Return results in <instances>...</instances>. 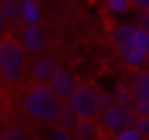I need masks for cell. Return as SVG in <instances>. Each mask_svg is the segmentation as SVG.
Returning a JSON list of instances; mask_svg holds the SVG:
<instances>
[{
  "label": "cell",
  "mask_w": 149,
  "mask_h": 140,
  "mask_svg": "<svg viewBox=\"0 0 149 140\" xmlns=\"http://www.w3.org/2000/svg\"><path fill=\"white\" fill-rule=\"evenodd\" d=\"M21 110L33 121L58 124L61 112L65 110V103L49 84H30L21 96Z\"/></svg>",
  "instance_id": "cell-1"
},
{
  "label": "cell",
  "mask_w": 149,
  "mask_h": 140,
  "mask_svg": "<svg viewBox=\"0 0 149 140\" xmlns=\"http://www.w3.org/2000/svg\"><path fill=\"white\" fill-rule=\"evenodd\" d=\"M26 49L16 37L0 40V75L7 84H19L28 70Z\"/></svg>",
  "instance_id": "cell-2"
},
{
  "label": "cell",
  "mask_w": 149,
  "mask_h": 140,
  "mask_svg": "<svg viewBox=\"0 0 149 140\" xmlns=\"http://www.w3.org/2000/svg\"><path fill=\"white\" fill-rule=\"evenodd\" d=\"M65 105L77 114V119H95L100 117V91L91 84H77L72 96L65 100Z\"/></svg>",
  "instance_id": "cell-3"
},
{
  "label": "cell",
  "mask_w": 149,
  "mask_h": 140,
  "mask_svg": "<svg viewBox=\"0 0 149 140\" xmlns=\"http://www.w3.org/2000/svg\"><path fill=\"white\" fill-rule=\"evenodd\" d=\"M135 112H133V105H112L109 110H105V112H100V117H98V124H100V128L102 131H107L109 135H116V133H121L123 128H130L133 124H135Z\"/></svg>",
  "instance_id": "cell-4"
},
{
  "label": "cell",
  "mask_w": 149,
  "mask_h": 140,
  "mask_svg": "<svg viewBox=\"0 0 149 140\" xmlns=\"http://www.w3.org/2000/svg\"><path fill=\"white\" fill-rule=\"evenodd\" d=\"M135 33H137V23L121 21V23H116V26H114V30H112V42H114V49H116V54L121 56V61L133 51Z\"/></svg>",
  "instance_id": "cell-5"
},
{
  "label": "cell",
  "mask_w": 149,
  "mask_h": 140,
  "mask_svg": "<svg viewBox=\"0 0 149 140\" xmlns=\"http://www.w3.org/2000/svg\"><path fill=\"white\" fill-rule=\"evenodd\" d=\"M19 42L23 44V49L33 56H44V47H47V35L42 30V26H23L19 33Z\"/></svg>",
  "instance_id": "cell-6"
},
{
  "label": "cell",
  "mask_w": 149,
  "mask_h": 140,
  "mask_svg": "<svg viewBox=\"0 0 149 140\" xmlns=\"http://www.w3.org/2000/svg\"><path fill=\"white\" fill-rule=\"evenodd\" d=\"M56 70L58 68H56V61L51 56H40L28 65V77L33 84H49L51 77L56 75Z\"/></svg>",
  "instance_id": "cell-7"
},
{
  "label": "cell",
  "mask_w": 149,
  "mask_h": 140,
  "mask_svg": "<svg viewBox=\"0 0 149 140\" xmlns=\"http://www.w3.org/2000/svg\"><path fill=\"white\" fill-rule=\"evenodd\" d=\"M49 86H51V89H54L63 100H68V98L72 96V91L77 89V82H74V77H72V72H68L65 68H58V70H56V75L51 77Z\"/></svg>",
  "instance_id": "cell-8"
},
{
  "label": "cell",
  "mask_w": 149,
  "mask_h": 140,
  "mask_svg": "<svg viewBox=\"0 0 149 140\" xmlns=\"http://www.w3.org/2000/svg\"><path fill=\"white\" fill-rule=\"evenodd\" d=\"M74 140H98L100 138V124L95 119H79L72 128Z\"/></svg>",
  "instance_id": "cell-9"
},
{
  "label": "cell",
  "mask_w": 149,
  "mask_h": 140,
  "mask_svg": "<svg viewBox=\"0 0 149 140\" xmlns=\"http://www.w3.org/2000/svg\"><path fill=\"white\" fill-rule=\"evenodd\" d=\"M21 21H23V26H40L42 23L40 0H21Z\"/></svg>",
  "instance_id": "cell-10"
},
{
  "label": "cell",
  "mask_w": 149,
  "mask_h": 140,
  "mask_svg": "<svg viewBox=\"0 0 149 140\" xmlns=\"http://www.w3.org/2000/svg\"><path fill=\"white\" fill-rule=\"evenodd\" d=\"M135 100H149V70H137L130 82Z\"/></svg>",
  "instance_id": "cell-11"
},
{
  "label": "cell",
  "mask_w": 149,
  "mask_h": 140,
  "mask_svg": "<svg viewBox=\"0 0 149 140\" xmlns=\"http://www.w3.org/2000/svg\"><path fill=\"white\" fill-rule=\"evenodd\" d=\"M0 7H2L9 23L21 21V0H0Z\"/></svg>",
  "instance_id": "cell-12"
},
{
  "label": "cell",
  "mask_w": 149,
  "mask_h": 140,
  "mask_svg": "<svg viewBox=\"0 0 149 140\" xmlns=\"http://www.w3.org/2000/svg\"><path fill=\"white\" fill-rule=\"evenodd\" d=\"M123 63H126L130 70H135V72H137V70H144V65L149 63V56H147V54H142V51H135V49H133V51L123 58Z\"/></svg>",
  "instance_id": "cell-13"
},
{
  "label": "cell",
  "mask_w": 149,
  "mask_h": 140,
  "mask_svg": "<svg viewBox=\"0 0 149 140\" xmlns=\"http://www.w3.org/2000/svg\"><path fill=\"white\" fill-rule=\"evenodd\" d=\"M105 7H107L109 14H114V16H123V14L130 12L133 0H105Z\"/></svg>",
  "instance_id": "cell-14"
},
{
  "label": "cell",
  "mask_w": 149,
  "mask_h": 140,
  "mask_svg": "<svg viewBox=\"0 0 149 140\" xmlns=\"http://www.w3.org/2000/svg\"><path fill=\"white\" fill-rule=\"evenodd\" d=\"M114 103H116V105H133V103H135L133 89H130V86H116V89H114Z\"/></svg>",
  "instance_id": "cell-15"
},
{
  "label": "cell",
  "mask_w": 149,
  "mask_h": 140,
  "mask_svg": "<svg viewBox=\"0 0 149 140\" xmlns=\"http://www.w3.org/2000/svg\"><path fill=\"white\" fill-rule=\"evenodd\" d=\"M133 49L149 56V33L142 30L140 26H137V33H135V40H133Z\"/></svg>",
  "instance_id": "cell-16"
},
{
  "label": "cell",
  "mask_w": 149,
  "mask_h": 140,
  "mask_svg": "<svg viewBox=\"0 0 149 140\" xmlns=\"http://www.w3.org/2000/svg\"><path fill=\"white\" fill-rule=\"evenodd\" d=\"M47 135H49V140H74V135H72V131H68V128H63V126H49V131H47Z\"/></svg>",
  "instance_id": "cell-17"
},
{
  "label": "cell",
  "mask_w": 149,
  "mask_h": 140,
  "mask_svg": "<svg viewBox=\"0 0 149 140\" xmlns=\"http://www.w3.org/2000/svg\"><path fill=\"white\" fill-rule=\"evenodd\" d=\"M79 119H77V114L65 105V110L61 112V119H58V126H63V128H68V131H72L74 128V124H77Z\"/></svg>",
  "instance_id": "cell-18"
},
{
  "label": "cell",
  "mask_w": 149,
  "mask_h": 140,
  "mask_svg": "<svg viewBox=\"0 0 149 140\" xmlns=\"http://www.w3.org/2000/svg\"><path fill=\"white\" fill-rule=\"evenodd\" d=\"M0 140H30V138H28V133H26L23 128L14 126V128H7V131L0 135Z\"/></svg>",
  "instance_id": "cell-19"
},
{
  "label": "cell",
  "mask_w": 149,
  "mask_h": 140,
  "mask_svg": "<svg viewBox=\"0 0 149 140\" xmlns=\"http://www.w3.org/2000/svg\"><path fill=\"white\" fill-rule=\"evenodd\" d=\"M112 140H144V138L137 133V128H135V126H130V128H123L121 133H116Z\"/></svg>",
  "instance_id": "cell-20"
},
{
  "label": "cell",
  "mask_w": 149,
  "mask_h": 140,
  "mask_svg": "<svg viewBox=\"0 0 149 140\" xmlns=\"http://www.w3.org/2000/svg\"><path fill=\"white\" fill-rule=\"evenodd\" d=\"M133 126L137 128V133H140L144 140H149V117H137Z\"/></svg>",
  "instance_id": "cell-21"
},
{
  "label": "cell",
  "mask_w": 149,
  "mask_h": 140,
  "mask_svg": "<svg viewBox=\"0 0 149 140\" xmlns=\"http://www.w3.org/2000/svg\"><path fill=\"white\" fill-rule=\"evenodd\" d=\"M133 112H135V117H149V100H135Z\"/></svg>",
  "instance_id": "cell-22"
},
{
  "label": "cell",
  "mask_w": 149,
  "mask_h": 140,
  "mask_svg": "<svg viewBox=\"0 0 149 140\" xmlns=\"http://www.w3.org/2000/svg\"><path fill=\"white\" fill-rule=\"evenodd\" d=\"M9 28H12V23L7 21V16H5V12H2V7H0V40L9 37V35H7V33H9Z\"/></svg>",
  "instance_id": "cell-23"
},
{
  "label": "cell",
  "mask_w": 149,
  "mask_h": 140,
  "mask_svg": "<svg viewBox=\"0 0 149 140\" xmlns=\"http://www.w3.org/2000/svg\"><path fill=\"white\" fill-rule=\"evenodd\" d=\"M112 100H114V96H109V93L100 91V110H102V112H105V110H109V107L114 105Z\"/></svg>",
  "instance_id": "cell-24"
},
{
  "label": "cell",
  "mask_w": 149,
  "mask_h": 140,
  "mask_svg": "<svg viewBox=\"0 0 149 140\" xmlns=\"http://www.w3.org/2000/svg\"><path fill=\"white\" fill-rule=\"evenodd\" d=\"M137 26L149 33V12H140V14H137Z\"/></svg>",
  "instance_id": "cell-25"
},
{
  "label": "cell",
  "mask_w": 149,
  "mask_h": 140,
  "mask_svg": "<svg viewBox=\"0 0 149 140\" xmlns=\"http://www.w3.org/2000/svg\"><path fill=\"white\" fill-rule=\"evenodd\" d=\"M133 7L137 9V14L140 12H149V0H133Z\"/></svg>",
  "instance_id": "cell-26"
},
{
  "label": "cell",
  "mask_w": 149,
  "mask_h": 140,
  "mask_svg": "<svg viewBox=\"0 0 149 140\" xmlns=\"http://www.w3.org/2000/svg\"><path fill=\"white\" fill-rule=\"evenodd\" d=\"M5 131H7V128H5V119H2V114H0V135H2Z\"/></svg>",
  "instance_id": "cell-27"
},
{
  "label": "cell",
  "mask_w": 149,
  "mask_h": 140,
  "mask_svg": "<svg viewBox=\"0 0 149 140\" xmlns=\"http://www.w3.org/2000/svg\"><path fill=\"white\" fill-rule=\"evenodd\" d=\"M2 84H5V79H2V75H0V91H2Z\"/></svg>",
  "instance_id": "cell-28"
},
{
  "label": "cell",
  "mask_w": 149,
  "mask_h": 140,
  "mask_svg": "<svg viewBox=\"0 0 149 140\" xmlns=\"http://www.w3.org/2000/svg\"><path fill=\"white\" fill-rule=\"evenodd\" d=\"M30 140H40V138H30Z\"/></svg>",
  "instance_id": "cell-29"
}]
</instances>
